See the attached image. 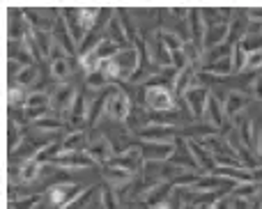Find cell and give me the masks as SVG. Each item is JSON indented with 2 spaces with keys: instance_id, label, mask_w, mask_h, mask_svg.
Here are the masks:
<instances>
[{
  "instance_id": "cell-1",
  "label": "cell",
  "mask_w": 262,
  "mask_h": 209,
  "mask_svg": "<svg viewBox=\"0 0 262 209\" xmlns=\"http://www.w3.org/2000/svg\"><path fill=\"white\" fill-rule=\"evenodd\" d=\"M101 12H104V9H99V7L60 9L62 18L67 21V28H69V32H72L74 41H76V46H81L83 41H85V37L97 28V23H99V18H101Z\"/></svg>"
},
{
  "instance_id": "cell-2",
  "label": "cell",
  "mask_w": 262,
  "mask_h": 209,
  "mask_svg": "<svg viewBox=\"0 0 262 209\" xmlns=\"http://www.w3.org/2000/svg\"><path fill=\"white\" fill-rule=\"evenodd\" d=\"M138 104H143L149 113H172L177 99L170 87H140Z\"/></svg>"
},
{
  "instance_id": "cell-3",
  "label": "cell",
  "mask_w": 262,
  "mask_h": 209,
  "mask_svg": "<svg viewBox=\"0 0 262 209\" xmlns=\"http://www.w3.org/2000/svg\"><path fill=\"white\" fill-rule=\"evenodd\" d=\"M85 189L81 187L78 182H72V179H60V182L51 184L46 189V200H49V207L51 209H64L74 198H78Z\"/></svg>"
},
{
  "instance_id": "cell-4",
  "label": "cell",
  "mask_w": 262,
  "mask_h": 209,
  "mask_svg": "<svg viewBox=\"0 0 262 209\" xmlns=\"http://www.w3.org/2000/svg\"><path fill=\"white\" fill-rule=\"evenodd\" d=\"M49 95H51V113L64 120L69 113V108H72L74 101H76L78 92L72 83H60V85H55L53 92H49Z\"/></svg>"
},
{
  "instance_id": "cell-5",
  "label": "cell",
  "mask_w": 262,
  "mask_h": 209,
  "mask_svg": "<svg viewBox=\"0 0 262 209\" xmlns=\"http://www.w3.org/2000/svg\"><path fill=\"white\" fill-rule=\"evenodd\" d=\"M60 9H44V7H23V16H26L28 26L32 30L39 32H53L55 21H58Z\"/></svg>"
},
{
  "instance_id": "cell-6",
  "label": "cell",
  "mask_w": 262,
  "mask_h": 209,
  "mask_svg": "<svg viewBox=\"0 0 262 209\" xmlns=\"http://www.w3.org/2000/svg\"><path fill=\"white\" fill-rule=\"evenodd\" d=\"M138 150H140V156H143L145 164H166V161H170L172 156H175L177 145L175 143H145V141H140Z\"/></svg>"
},
{
  "instance_id": "cell-7",
  "label": "cell",
  "mask_w": 262,
  "mask_h": 209,
  "mask_svg": "<svg viewBox=\"0 0 262 209\" xmlns=\"http://www.w3.org/2000/svg\"><path fill=\"white\" fill-rule=\"evenodd\" d=\"M136 136L145 143H175L182 136V127L177 124H149L140 129Z\"/></svg>"
},
{
  "instance_id": "cell-8",
  "label": "cell",
  "mask_w": 262,
  "mask_h": 209,
  "mask_svg": "<svg viewBox=\"0 0 262 209\" xmlns=\"http://www.w3.org/2000/svg\"><path fill=\"white\" fill-rule=\"evenodd\" d=\"M49 76L55 81V85L60 83H69V76H72V64H69V55L62 46L55 44L53 53L49 58Z\"/></svg>"
},
{
  "instance_id": "cell-9",
  "label": "cell",
  "mask_w": 262,
  "mask_h": 209,
  "mask_svg": "<svg viewBox=\"0 0 262 209\" xmlns=\"http://www.w3.org/2000/svg\"><path fill=\"white\" fill-rule=\"evenodd\" d=\"M49 166L58 170H78V168H92V166H99V164L88 152H62Z\"/></svg>"
},
{
  "instance_id": "cell-10",
  "label": "cell",
  "mask_w": 262,
  "mask_h": 209,
  "mask_svg": "<svg viewBox=\"0 0 262 209\" xmlns=\"http://www.w3.org/2000/svg\"><path fill=\"white\" fill-rule=\"evenodd\" d=\"M209 95H212V92L207 90V85L191 87V90L184 95V104H186V108H189V113H191V118L193 120H203L205 118Z\"/></svg>"
},
{
  "instance_id": "cell-11",
  "label": "cell",
  "mask_w": 262,
  "mask_h": 209,
  "mask_svg": "<svg viewBox=\"0 0 262 209\" xmlns=\"http://www.w3.org/2000/svg\"><path fill=\"white\" fill-rule=\"evenodd\" d=\"M232 122H235L237 136H239L242 145H244L249 152L258 150L260 138H255V124H253V118H249L246 113H242V115H237V118L232 120Z\"/></svg>"
},
{
  "instance_id": "cell-12",
  "label": "cell",
  "mask_w": 262,
  "mask_h": 209,
  "mask_svg": "<svg viewBox=\"0 0 262 209\" xmlns=\"http://www.w3.org/2000/svg\"><path fill=\"white\" fill-rule=\"evenodd\" d=\"M85 152H88V154H90L99 166H108L111 161H113V156H115L113 143H111L108 136H97V138H92Z\"/></svg>"
},
{
  "instance_id": "cell-13",
  "label": "cell",
  "mask_w": 262,
  "mask_h": 209,
  "mask_svg": "<svg viewBox=\"0 0 262 209\" xmlns=\"http://www.w3.org/2000/svg\"><path fill=\"white\" fill-rule=\"evenodd\" d=\"M189 32H191V44H193L200 53H205V32H207V26H205L203 9L200 7L189 9Z\"/></svg>"
},
{
  "instance_id": "cell-14",
  "label": "cell",
  "mask_w": 262,
  "mask_h": 209,
  "mask_svg": "<svg viewBox=\"0 0 262 209\" xmlns=\"http://www.w3.org/2000/svg\"><path fill=\"white\" fill-rule=\"evenodd\" d=\"M205 120H207V124H212L214 129H219V131H228V115H226V108H223L221 99H219V95L214 92V95H209V101H207V110H205Z\"/></svg>"
},
{
  "instance_id": "cell-15",
  "label": "cell",
  "mask_w": 262,
  "mask_h": 209,
  "mask_svg": "<svg viewBox=\"0 0 262 209\" xmlns=\"http://www.w3.org/2000/svg\"><path fill=\"white\" fill-rule=\"evenodd\" d=\"M253 101V97L244 90H230L226 95V101H223V108H226L228 120H235L237 115H242L246 110V106Z\"/></svg>"
},
{
  "instance_id": "cell-16",
  "label": "cell",
  "mask_w": 262,
  "mask_h": 209,
  "mask_svg": "<svg viewBox=\"0 0 262 209\" xmlns=\"http://www.w3.org/2000/svg\"><path fill=\"white\" fill-rule=\"evenodd\" d=\"M46 166H41L39 161L30 159V161H23V164H18L16 168H14V182L12 184H35L37 179L41 177V170H44Z\"/></svg>"
},
{
  "instance_id": "cell-17",
  "label": "cell",
  "mask_w": 262,
  "mask_h": 209,
  "mask_svg": "<svg viewBox=\"0 0 262 209\" xmlns=\"http://www.w3.org/2000/svg\"><path fill=\"white\" fill-rule=\"evenodd\" d=\"M131 108H134V104H131V97L124 90H120L118 95L111 99V104H108V118L115 120V122H124V124H127Z\"/></svg>"
},
{
  "instance_id": "cell-18",
  "label": "cell",
  "mask_w": 262,
  "mask_h": 209,
  "mask_svg": "<svg viewBox=\"0 0 262 209\" xmlns=\"http://www.w3.org/2000/svg\"><path fill=\"white\" fill-rule=\"evenodd\" d=\"M172 191H175V182H161V184H157L154 189H149L147 193H143V196L138 198L140 202H143L145 207H149V209H154L157 205H161V202H166L168 200V196H172Z\"/></svg>"
},
{
  "instance_id": "cell-19",
  "label": "cell",
  "mask_w": 262,
  "mask_h": 209,
  "mask_svg": "<svg viewBox=\"0 0 262 209\" xmlns=\"http://www.w3.org/2000/svg\"><path fill=\"white\" fill-rule=\"evenodd\" d=\"M186 143H189L191 156H193V159H195V164H198V168L203 170V173H214V168H216V161H214L212 152H209L207 147H205L200 141H193V138H186Z\"/></svg>"
},
{
  "instance_id": "cell-20",
  "label": "cell",
  "mask_w": 262,
  "mask_h": 209,
  "mask_svg": "<svg viewBox=\"0 0 262 209\" xmlns=\"http://www.w3.org/2000/svg\"><path fill=\"white\" fill-rule=\"evenodd\" d=\"M53 37H55V44L62 46V49L67 51V55H78V46H76V41H74L72 32H69L67 21L62 18V14H60V12H58V21H55Z\"/></svg>"
},
{
  "instance_id": "cell-21",
  "label": "cell",
  "mask_w": 262,
  "mask_h": 209,
  "mask_svg": "<svg viewBox=\"0 0 262 209\" xmlns=\"http://www.w3.org/2000/svg\"><path fill=\"white\" fill-rule=\"evenodd\" d=\"M147 46H149V53H152V60L157 67H172V51L159 39L157 35L152 32V37L147 39Z\"/></svg>"
},
{
  "instance_id": "cell-22",
  "label": "cell",
  "mask_w": 262,
  "mask_h": 209,
  "mask_svg": "<svg viewBox=\"0 0 262 209\" xmlns=\"http://www.w3.org/2000/svg\"><path fill=\"white\" fill-rule=\"evenodd\" d=\"M7 60H14V62L23 64V67L35 64V58H32L28 44L26 41H18V39H7Z\"/></svg>"
},
{
  "instance_id": "cell-23",
  "label": "cell",
  "mask_w": 262,
  "mask_h": 209,
  "mask_svg": "<svg viewBox=\"0 0 262 209\" xmlns=\"http://www.w3.org/2000/svg\"><path fill=\"white\" fill-rule=\"evenodd\" d=\"M101 177H104V182L111 184L113 189H124L127 184L134 182L138 175L127 173V170H122V168H113V166H104V170H101Z\"/></svg>"
},
{
  "instance_id": "cell-24",
  "label": "cell",
  "mask_w": 262,
  "mask_h": 209,
  "mask_svg": "<svg viewBox=\"0 0 262 209\" xmlns=\"http://www.w3.org/2000/svg\"><path fill=\"white\" fill-rule=\"evenodd\" d=\"M41 83V72L37 64H30V67H23L21 74H18L16 78H14V85L23 87V90H30L35 92V87Z\"/></svg>"
},
{
  "instance_id": "cell-25",
  "label": "cell",
  "mask_w": 262,
  "mask_h": 209,
  "mask_svg": "<svg viewBox=\"0 0 262 209\" xmlns=\"http://www.w3.org/2000/svg\"><path fill=\"white\" fill-rule=\"evenodd\" d=\"M118 62H120V69H122V74H124V81H129V78L136 74L138 64H140V55H138V51L131 46V49L120 51Z\"/></svg>"
},
{
  "instance_id": "cell-26",
  "label": "cell",
  "mask_w": 262,
  "mask_h": 209,
  "mask_svg": "<svg viewBox=\"0 0 262 209\" xmlns=\"http://www.w3.org/2000/svg\"><path fill=\"white\" fill-rule=\"evenodd\" d=\"M88 145H90V138H88V131H69L62 141L64 152H85Z\"/></svg>"
},
{
  "instance_id": "cell-27",
  "label": "cell",
  "mask_w": 262,
  "mask_h": 209,
  "mask_svg": "<svg viewBox=\"0 0 262 209\" xmlns=\"http://www.w3.org/2000/svg\"><path fill=\"white\" fill-rule=\"evenodd\" d=\"M106 37H108V39H113L115 44H118L122 51H124V49H131V44H129L127 35H124V28H122V23H120L118 12H115V14H113V18H111L108 30H106Z\"/></svg>"
},
{
  "instance_id": "cell-28",
  "label": "cell",
  "mask_w": 262,
  "mask_h": 209,
  "mask_svg": "<svg viewBox=\"0 0 262 209\" xmlns=\"http://www.w3.org/2000/svg\"><path fill=\"white\" fill-rule=\"evenodd\" d=\"M154 35H157L159 39H161L163 44H166L168 49L172 51V53H177V51H184V39H182V37L177 35L175 30H168V28H161V26H159L157 30H154Z\"/></svg>"
},
{
  "instance_id": "cell-29",
  "label": "cell",
  "mask_w": 262,
  "mask_h": 209,
  "mask_svg": "<svg viewBox=\"0 0 262 209\" xmlns=\"http://www.w3.org/2000/svg\"><path fill=\"white\" fill-rule=\"evenodd\" d=\"M99 205H101V209H120L122 207L118 191H115L111 184H106V182L99 187Z\"/></svg>"
},
{
  "instance_id": "cell-30",
  "label": "cell",
  "mask_w": 262,
  "mask_h": 209,
  "mask_svg": "<svg viewBox=\"0 0 262 209\" xmlns=\"http://www.w3.org/2000/svg\"><path fill=\"white\" fill-rule=\"evenodd\" d=\"M28 95H30V92H26L23 87H18V85H9V87H7V108H12V110H16V108H26V104H28Z\"/></svg>"
},
{
  "instance_id": "cell-31",
  "label": "cell",
  "mask_w": 262,
  "mask_h": 209,
  "mask_svg": "<svg viewBox=\"0 0 262 209\" xmlns=\"http://www.w3.org/2000/svg\"><path fill=\"white\" fill-rule=\"evenodd\" d=\"M32 129H37V131H60V129H69L67 127V122H64L62 118H58V115H53L51 113L49 118H44V120H39V122H35L32 124Z\"/></svg>"
},
{
  "instance_id": "cell-32",
  "label": "cell",
  "mask_w": 262,
  "mask_h": 209,
  "mask_svg": "<svg viewBox=\"0 0 262 209\" xmlns=\"http://www.w3.org/2000/svg\"><path fill=\"white\" fill-rule=\"evenodd\" d=\"M120 51H122V49H120V46L115 44L113 39H108V37H104V39L99 41V46H97V49H95V53L99 55V60H108V58H118V55H120Z\"/></svg>"
},
{
  "instance_id": "cell-33",
  "label": "cell",
  "mask_w": 262,
  "mask_h": 209,
  "mask_svg": "<svg viewBox=\"0 0 262 209\" xmlns=\"http://www.w3.org/2000/svg\"><path fill=\"white\" fill-rule=\"evenodd\" d=\"M239 44L249 55L255 53V51H262V32H246Z\"/></svg>"
},
{
  "instance_id": "cell-34",
  "label": "cell",
  "mask_w": 262,
  "mask_h": 209,
  "mask_svg": "<svg viewBox=\"0 0 262 209\" xmlns=\"http://www.w3.org/2000/svg\"><path fill=\"white\" fill-rule=\"evenodd\" d=\"M246 62H249V53H246V51L242 49V44L237 41V44L232 46V64H235V76L244 72V69H246Z\"/></svg>"
},
{
  "instance_id": "cell-35",
  "label": "cell",
  "mask_w": 262,
  "mask_h": 209,
  "mask_svg": "<svg viewBox=\"0 0 262 209\" xmlns=\"http://www.w3.org/2000/svg\"><path fill=\"white\" fill-rule=\"evenodd\" d=\"M41 193H32V196H23V198H18V200H14V202H9V207L12 209H37L39 207V202H41Z\"/></svg>"
},
{
  "instance_id": "cell-36",
  "label": "cell",
  "mask_w": 262,
  "mask_h": 209,
  "mask_svg": "<svg viewBox=\"0 0 262 209\" xmlns=\"http://www.w3.org/2000/svg\"><path fill=\"white\" fill-rule=\"evenodd\" d=\"M246 16L251 23H262V9H246Z\"/></svg>"
},
{
  "instance_id": "cell-37",
  "label": "cell",
  "mask_w": 262,
  "mask_h": 209,
  "mask_svg": "<svg viewBox=\"0 0 262 209\" xmlns=\"http://www.w3.org/2000/svg\"><path fill=\"white\" fill-rule=\"evenodd\" d=\"M251 177H253L255 184H262V166H260V168H253V170H251Z\"/></svg>"
},
{
  "instance_id": "cell-38",
  "label": "cell",
  "mask_w": 262,
  "mask_h": 209,
  "mask_svg": "<svg viewBox=\"0 0 262 209\" xmlns=\"http://www.w3.org/2000/svg\"><path fill=\"white\" fill-rule=\"evenodd\" d=\"M129 209H149V207H145L140 200H134V202H131V205H129Z\"/></svg>"
},
{
  "instance_id": "cell-39",
  "label": "cell",
  "mask_w": 262,
  "mask_h": 209,
  "mask_svg": "<svg viewBox=\"0 0 262 209\" xmlns=\"http://www.w3.org/2000/svg\"><path fill=\"white\" fill-rule=\"evenodd\" d=\"M154 209H172V205H170V200H166V202H161V205H157Z\"/></svg>"
},
{
  "instance_id": "cell-40",
  "label": "cell",
  "mask_w": 262,
  "mask_h": 209,
  "mask_svg": "<svg viewBox=\"0 0 262 209\" xmlns=\"http://www.w3.org/2000/svg\"><path fill=\"white\" fill-rule=\"evenodd\" d=\"M258 159L262 161V129H260V145H258Z\"/></svg>"
},
{
  "instance_id": "cell-41",
  "label": "cell",
  "mask_w": 262,
  "mask_h": 209,
  "mask_svg": "<svg viewBox=\"0 0 262 209\" xmlns=\"http://www.w3.org/2000/svg\"><path fill=\"white\" fill-rule=\"evenodd\" d=\"M205 209H216V207H205Z\"/></svg>"
},
{
  "instance_id": "cell-42",
  "label": "cell",
  "mask_w": 262,
  "mask_h": 209,
  "mask_svg": "<svg viewBox=\"0 0 262 209\" xmlns=\"http://www.w3.org/2000/svg\"><path fill=\"white\" fill-rule=\"evenodd\" d=\"M7 209H12V207H7Z\"/></svg>"
},
{
  "instance_id": "cell-43",
  "label": "cell",
  "mask_w": 262,
  "mask_h": 209,
  "mask_svg": "<svg viewBox=\"0 0 262 209\" xmlns=\"http://www.w3.org/2000/svg\"><path fill=\"white\" fill-rule=\"evenodd\" d=\"M260 28H262V23H260Z\"/></svg>"
}]
</instances>
